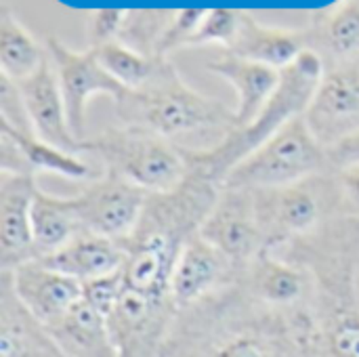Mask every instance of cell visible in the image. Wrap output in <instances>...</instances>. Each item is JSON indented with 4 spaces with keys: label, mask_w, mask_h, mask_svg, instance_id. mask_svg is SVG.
Wrapping results in <instances>:
<instances>
[{
    "label": "cell",
    "mask_w": 359,
    "mask_h": 357,
    "mask_svg": "<svg viewBox=\"0 0 359 357\" xmlns=\"http://www.w3.org/2000/svg\"><path fill=\"white\" fill-rule=\"evenodd\" d=\"M0 130L6 133L23 151V156L27 158L34 175L38 173H48V175H57L76 183H88L93 179H97V173L93 170V166L88 162H84L80 158V154L76 151H67L61 149L53 143H46L44 139H40L34 133H17L11 130L6 126L0 124Z\"/></svg>",
    "instance_id": "484cf974"
},
{
    "label": "cell",
    "mask_w": 359,
    "mask_h": 357,
    "mask_svg": "<svg viewBox=\"0 0 359 357\" xmlns=\"http://www.w3.org/2000/svg\"><path fill=\"white\" fill-rule=\"evenodd\" d=\"M200 236L210 242L238 269L240 276L265 250L252 191L221 187Z\"/></svg>",
    "instance_id": "8fae6325"
},
{
    "label": "cell",
    "mask_w": 359,
    "mask_h": 357,
    "mask_svg": "<svg viewBox=\"0 0 359 357\" xmlns=\"http://www.w3.org/2000/svg\"><path fill=\"white\" fill-rule=\"evenodd\" d=\"M0 124L17 133H34L17 82L0 76Z\"/></svg>",
    "instance_id": "1f68e13d"
},
{
    "label": "cell",
    "mask_w": 359,
    "mask_h": 357,
    "mask_svg": "<svg viewBox=\"0 0 359 357\" xmlns=\"http://www.w3.org/2000/svg\"><path fill=\"white\" fill-rule=\"evenodd\" d=\"M69 198L82 229L124 242L133 236L149 194L103 170V177L84 183Z\"/></svg>",
    "instance_id": "30bf717a"
},
{
    "label": "cell",
    "mask_w": 359,
    "mask_h": 357,
    "mask_svg": "<svg viewBox=\"0 0 359 357\" xmlns=\"http://www.w3.org/2000/svg\"><path fill=\"white\" fill-rule=\"evenodd\" d=\"M326 156H328L330 170H341V168L359 164V130L347 135L339 143L326 147Z\"/></svg>",
    "instance_id": "8d00e7d4"
},
{
    "label": "cell",
    "mask_w": 359,
    "mask_h": 357,
    "mask_svg": "<svg viewBox=\"0 0 359 357\" xmlns=\"http://www.w3.org/2000/svg\"><path fill=\"white\" fill-rule=\"evenodd\" d=\"M6 274L19 303L42 326L57 322L84 297V286L78 280L48 267L42 261L25 263Z\"/></svg>",
    "instance_id": "e0dca14e"
},
{
    "label": "cell",
    "mask_w": 359,
    "mask_h": 357,
    "mask_svg": "<svg viewBox=\"0 0 359 357\" xmlns=\"http://www.w3.org/2000/svg\"><path fill=\"white\" fill-rule=\"evenodd\" d=\"M48 267L78 280L80 284L111 276L124 269L126 244L82 229L72 242L50 257L40 259Z\"/></svg>",
    "instance_id": "ffe728a7"
},
{
    "label": "cell",
    "mask_w": 359,
    "mask_h": 357,
    "mask_svg": "<svg viewBox=\"0 0 359 357\" xmlns=\"http://www.w3.org/2000/svg\"><path fill=\"white\" fill-rule=\"evenodd\" d=\"M0 173L2 175H34L19 145L2 130H0Z\"/></svg>",
    "instance_id": "d590c367"
},
{
    "label": "cell",
    "mask_w": 359,
    "mask_h": 357,
    "mask_svg": "<svg viewBox=\"0 0 359 357\" xmlns=\"http://www.w3.org/2000/svg\"><path fill=\"white\" fill-rule=\"evenodd\" d=\"M240 13L236 8H206V15L191 36L189 46H204V44H221L225 48L231 46L238 25H240Z\"/></svg>",
    "instance_id": "f546056e"
},
{
    "label": "cell",
    "mask_w": 359,
    "mask_h": 357,
    "mask_svg": "<svg viewBox=\"0 0 359 357\" xmlns=\"http://www.w3.org/2000/svg\"><path fill=\"white\" fill-rule=\"evenodd\" d=\"M206 69L223 78L238 93L236 128L250 124L276 93L282 72L233 53H225L206 63Z\"/></svg>",
    "instance_id": "44dd1931"
},
{
    "label": "cell",
    "mask_w": 359,
    "mask_h": 357,
    "mask_svg": "<svg viewBox=\"0 0 359 357\" xmlns=\"http://www.w3.org/2000/svg\"><path fill=\"white\" fill-rule=\"evenodd\" d=\"M48 57L46 46L32 36V32L8 8H0V76L21 82L29 78Z\"/></svg>",
    "instance_id": "d4e9b609"
},
{
    "label": "cell",
    "mask_w": 359,
    "mask_h": 357,
    "mask_svg": "<svg viewBox=\"0 0 359 357\" xmlns=\"http://www.w3.org/2000/svg\"><path fill=\"white\" fill-rule=\"evenodd\" d=\"M116 114L122 124L147 128L170 141L217 130L225 137L236 128V109L223 101L191 88L168 57H160L151 78L116 101Z\"/></svg>",
    "instance_id": "277c9868"
},
{
    "label": "cell",
    "mask_w": 359,
    "mask_h": 357,
    "mask_svg": "<svg viewBox=\"0 0 359 357\" xmlns=\"http://www.w3.org/2000/svg\"><path fill=\"white\" fill-rule=\"evenodd\" d=\"M32 231L36 261L50 257L53 252L61 250L67 242H72L82 231L72 198L38 189L32 206Z\"/></svg>",
    "instance_id": "cb8c5ba5"
},
{
    "label": "cell",
    "mask_w": 359,
    "mask_h": 357,
    "mask_svg": "<svg viewBox=\"0 0 359 357\" xmlns=\"http://www.w3.org/2000/svg\"><path fill=\"white\" fill-rule=\"evenodd\" d=\"M172 13L175 11H168V8H135V11H128L122 34L118 40L130 48L147 55V57H156L160 38L172 19Z\"/></svg>",
    "instance_id": "f1b7e54d"
},
{
    "label": "cell",
    "mask_w": 359,
    "mask_h": 357,
    "mask_svg": "<svg viewBox=\"0 0 359 357\" xmlns=\"http://www.w3.org/2000/svg\"><path fill=\"white\" fill-rule=\"evenodd\" d=\"M44 328L67 357H120L107 318L84 301V297L65 316Z\"/></svg>",
    "instance_id": "603a6c76"
},
{
    "label": "cell",
    "mask_w": 359,
    "mask_h": 357,
    "mask_svg": "<svg viewBox=\"0 0 359 357\" xmlns=\"http://www.w3.org/2000/svg\"><path fill=\"white\" fill-rule=\"evenodd\" d=\"M17 86L21 90L25 109L29 114L34 135L61 149L82 154L84 143L78 141L69 128L65 101L50 57H46L44 63L29 78L17 82Z\"/></svg>",
    "instance_id": "ac0fdd59"
},
{
    "label": "cell",
    "mask_w": 359,
    "mask_h": 357,
    "mask_svg": "<svg viewBox=\"0 0 359 357\" xmlns=\"http://www.w3.org/2000/svg\"><path fill=\"white\" fill-rule=\"evenodd\" d=\"M38 189L34 175L0 173V271L36 261L32 206Z\"/></svg>",
    "instance_id": "2e32d148"
},
{
    "label": "cell",
    "mask_w": 359,
    "mask_h": 357,
    "mask_svg": "<svg viewBox=\"0 0 359 357\" xmlns=\"http://www.w3.org/2000/svg\"><path fill=\"white\" fill-rule=\"evenodd\" d=\"M0 357H67L19 303L6 271H0Z\"/></svg>",
    "instance_id": "d6986e66"
},
{
    "label": "cell",
    "mask_w": 359,
    "mask_h": 357,
    "mask_svg": "<svg viewBox=\"0 0 359 357\" xmlns=\"http://www.w3.org/2000/svg\"><path fill=\"white\" fill-rule=\"evenodd\" d=\"M158 357H320L313 307L276 309L233 282L177 311Z\"/></svg>",
    "instance_id": "6da1fadb"
},
{
    "label": "cell",
    "mask_w": 359,
    "mask_h": 357,
    "mask_svg": "<svg viewBox=\"0 0 359 357\" xmlns=\"http://www.w3.org/2000/svg\"><path fill=\"white\" fill-rule=\"evenodd\" d=\"M250 297L276 309H309L316 299V280L303 265L263 250L236 280Z\"/></svg>",
    "instance_id": "5bb4252c"
},
{
    "label": "cell",
    "mask_w": 359,
    "mask_h": 357,
    "mask_svg": "<svg viewBox=\"0 0 359 357\" xmlns=\"http://www.w3.org/2000/svg\"><path fill=\"white\" fill-rule=\"evenodd\" d=\"M84 151L99 156L111 173L147 194L179 187L189 170V147L139 126H114L84 141Z\"/></svg>",
    "instance_id": "8992f818"
},
{
    "label": "cell",
    "mask_w": 359,
    "mask_h": 357,
    "mask_svg": "<svg viewBox=\"0 0 359 357\" xmlns=\"http://www.w3.org/2000/svg\"><path fill=\"white\" fill-rule=\"evenodd\" d=\"M328 170L326 147L318 141L305 116H299L238 162L221 187L259 191L299 183Z\"/></svg>",
    "instance_id": "ba28073f"
},
{
    "label": "cell",
    "mask_w": 359,
    "mask_h": 357,
    "mask_svg": "<svg viewBox=\"0 0 359 357\" xmlns=\"http://www.w3.org/2000/svg\"><path fill=\"white\" fill-rule=\"evenodd\" d=\"M265 250L278 252L309 236L332 217L345 215L334 170L299 183L252 191Z\"/></svg>",
    "instance_id": "52a82bcc"
},
{
    "label": "cell",
    "mask_w": 359,
    "mask_h": 357,
    "mask_svg": "<svg viewBox=\"0 0 359 357\" xmlns=\"http://www.w3.org/2000/svg\"><path fill=\"white\" fill-rule=\"evenodd\" d=\"M305 120L324 147L359 130V59L324 72Z\"/></svg>",
    "instance_id": "4fadbf2b"
},
{
    "label": "cell",
    "mask_w": 359,
    "mask_h": 357,
    "mask_svg": "<svg viewBox=\"0 0 359 357\" xmlns=\"http://www.w3.org/2000/svg\"><path fill=\"white\" fill-rule=\"evenodd\" d=\"M236 280L238 269L198 234L183 246L175 263L168 297L175 309L181 311L233 284Z\"/></svg>",
    "instance_id": "9a60e30c"
},
{
    "label": "cell",
    "mask_w": 359,
    "mask_h": 357,
    "mask_svg": "<svg viewBox=\"0 0 359 357\" xmlns=\"http://www.w3.org/2000/svg\"><path fill=\"white\" fill-rule=\"evenodd\" d=\"M278 255L303 265L316 280L313 316L320 357H359V305L353 288L359 217H332Z\"/></svg>",
    "instance_id": "7a4b0ae2"
},
{
    "label": "cell",
    "mask_w": 359,
    "mask_h": 357,
    "mask_svg": "<svg viewBox=\"0 0 359 357\" xmlns=\"http://www.w3.org/2000/svg\"><path fill=\"white\" fill-rule=\"evenodd\" d=\"M322 46L334 65L359 59V0H343L324 19Z\"/></svg>",
    "instance_id": "4316f807"
},
{
    "label": "cell",
    "mask_w": 359,
    "mask_h": 357,
    "mask_svg": "<svg viewBox=\"0 0 359 357\" xmlns=\"http://www.w3.org/2000/svg\"><path fill=\"white\" fill-rule=\"evenodd\" d=\"M353 288H355V301H358V305H359V261H358V267H355V278H353Z\"/></svg>",
    "instance_id": "74e56055"
},
{
    "label": "cell",
    "mask_w": 359,
    "mask_h": 357,
    "mask_svg": "<svg viewBox=\"0 0 359 357\" xmlns=\"http://www.w3.org/2000/svg\"><path fill=\"white\" fill-rule=\"evenodd\" d=\"M168 297H154L126 286L107 324L120 357H158L175 320Z\"/></svg>",
    "instance_id": "7c38bea8"
},
{
    "label": "cell",
    "mask_w": 359,
    "mask_h": 357,
    "mask_svg": "<svg viewBox=\"0 0 359 357\" xmlns=\"http://www.w3.org/2000/svg\"><path fill=\"white\" fill-rule=\"evenodd\" d=\"M206 15V8H177L172 13V19L166 27V32L160 38L156 57H168V53L177 48H187L191 36L200 27L202 19Z\"/></svg>",
    "instance_id": "4dcf8cb0"
},
{
    "label": "cell",
    "mask_w": 359,
    "mask_h": 357,
    "mask_svg": "<svg viewBox=\"0 0 359 357\" xmlns=\"http://www.w3.org/2000/svg\"><path fill=\"white\" fill-rule=\"evenodd\" d=\"M309 34L307 32H294L284 27H271L259 23L250 13H240V25L236 32V38L227 53H233L238 57L284 69L290 63L299 59L303 50H307Z\"/></svg>",
    "instance_id": "7402d4cb"
},
{
    "label": "cell",
    "mask_w": 359,
    "mask_h": 357,
    "mask_svg": "<svg viewBox=\"0 0 359 357\" xmlns=\"http://www.w3.org/2000/svg\"><path fill=\"white\" fill-rule=\"evenodd\" d=\"M126 8H95L88 17V40L90 48H99L103 44L116 42L122 34Z\"/></svg>",
    "instance_id": "836d02e7"
},
{
    "label": "cell",
    "mask_w": 359,
    "mask_h": 357,
    "mask_svg": "<svg viewBox=\"0 0 359 357\" xmlns=\"http://www.w3.org/2000/svg\"><path fill=\"white\" fill-rule=\"evenodd\" d=\"M326 65L322 55L307 48L299 55L294 63L282 69L280 84L259 116L240 128L229 130L221 141L210 147H189L191 166L202 168L219 185L229 175V170L284 128L290 120L305 116L324 78Z\"/></svg>",
    "instance_id": "5b68a950"
},
{
    "label": "cell",
    "mask_w": 359,
    "mask_h": 357,
    "mask_svg": "<svg viewBox=\"0 0 359 357\" xmlns=\"http://www.w3.org/2000/svg\"><path fill=\"white\" fill-rule=\"evenodd\" d=\"M334 175L341 191L343 213L349 217H359V164L334 170Z\"/></svg>",
    "instance_id": "e575fe53"
},
{
    "label": "cell",
    "mask_w": 359,
    "mask_h": 357,
    "mask_svg": "<svg viewBox=\"0 0 359 357\" xmlns=\"http://www.w3.org/2000/svg\"><path fill=\"white\" fill-rule=\"evenodd\" d=\"M82 286H84V301H88L97 311H101L105 318H109V314L116 309L122 292L126 290L124 271H116L111 276L86 282Z\"/></svg>",
    "instance_id": "d6a6232c"
},
{
    "label": "cell",
    "mask_w": 359,
    "mask_h": 357,
    "mask_svg": "<svg viewBox=\"0 0 359 357\" xmlns=\"http://www.w3.org/2000/svg\"><path fill=\"white\" fill-rule=\"evenodd\" d=\"M219 194L221 185L196 166L172 191L149 194L133 236L124 240L126 263L122 271L128 288L168 297L175 263L183 246L200 234Z\"/></svg>",
    "instance_id": "3957f363"
},
{
    "label": "cell",
    "mask_w": 359,
    "mask_h": 357,
    "mask_svg": "<svg viewBox=\"0 0 359 357\" xmlns=\"http://www.w3.org/2000/svg\"><path fill=\"white\" fill-rule=\"evenodd\" d=\"M93 50H95L99 63L105 67V72L128 90L141 88L156 72V65L160 59V57H147V55L122 44L120 40L103 44Z\"/></svg>",
    "instance_id": "83f0119b"
},
{
    "label": "cell",
    "mask_w": 359,
    "mask_h": 357,
    "mask_svg": "<svg viewBox=\"0 0 359 357\" xmlns=\"http://www.w3.org/2000/svg\"><path fill=\"white\" fill-rule=\"evenodd\" d=\"M46 50L55 65L61 95L65 101V112L69 128L78 141H86V107L95 95H107L120 101L128 88H124L116 78H111L99 63L93 48L74 50L59 38H46Z\"/></svg>",
    "instance_id": "9c48e42d"
}]
</instances>
